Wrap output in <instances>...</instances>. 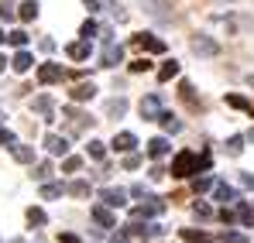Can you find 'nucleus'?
I'll return each mask as SVG.
<instances>
[{
	"label": "nucleus",
	"instance_id": "4be33fe9",
	"mask_svg": "<svg viewBox=\"0 0 254 243\" xmlns=\"http://www.w3.org/2000/svg\"><path fill=\"white\" fill-rule=\"evenodd\" d=\"M35 110H38V113H42L45 120H52V96H48V93H45V96H38V99H35Z\"/></svg>",
	"mask_w": 254,
	"mask_h": 243
},
{
	"label": "nucleus",
	"instance_id": "0eeeda50",
	"mask_svg": "<svg viewBox=\"0 0 254 243\" xmlns=\"http://www.w3.org/2000/svg\"><path fill=\"white\" fill-rule=\"evenodd\" d=\"M121 58H124V48L114 45V41H107V48H103V55H100V65H103V69H114V65H121Z\"/></svg>",
	"mask_w": 254,
	"mask_h": 243
},
{
	"label": "nucleus",
	"instance_id": "ea45409f",
	"mask_svg": "<svg viewBox=\"0 0 254 243\" xmlns=\"http://www.w3.org/2000/svg\"><path fill=\"white\" fill-rule=\"evenodd\" d=\"M151 69V62L148 58H137V62H130V72H148Z\"/></svg>",
	"mask_w": 254,
	"mask_h": 243
},
{
	"label": "nucleus",
	"instance_id": "393cba45",
	"mask_svg": "<svg viewBox=\"0 0 254 243\" xmlns=\"http://www.w3.org/2000/svg\"><path fill=\"white\" fill-rule=\"evenodd\" d=\"M192 189L196 192H206V189H216V182H213V175H196L192 178Z\"/></svg>",
	"mask_w": 254,
	"mask_h": 243
},
{
	"label": "nucleus",
	"instance_id": "4c0bfd02",
	"mask_svg": "<svg viewBox=\"0 0 254 243\" xmlns=\"http://www.w3.org/2000/svg\"><path fill=\"white\" fill-rule=\"evenodd\" d=\"M79 35H83V38H93V35H100V28H96V21H83V28H79Z\"/></svg>",
	"mask_w": 254,
	"mask_h": 243
},
{
	"label": "nucleus",
	"instance_id": "7c9ffc66",
	"mask_svg": "<svg viewBox=\"0 0 254 243\" xmlns=\"http://www.w3.org/2000/svg\"><path fill=\"white\" fill-rule=\"evenodd\" d=\"M179 96H182V99H186L189 106H196V93H192V82H182V86H179Z\"/></svg>",
	"mask_w": 254,
	"mask_h": 243
},
{
	"label": "nucleus",
	"instance_id": "2f4dec72",
	"mask_svg": "<svg viewBox=\"0 0 254 243\" xmlns=\"http://www.w3.org/2000/svg\"><path fill=\"white\" fill-rule=\"evenodd\" d=\"M241 151H244V137H230V141H227V154H230V158H237Z\"/></svg>",
	"mask_w": 254,
	"mask_h": 243
},
{
	"label": "nucleus",
	"instance_id": "423d86ee",
	"mask_svg": "<svg viewBox=\"0 0 254 243\" xmlns=\"http://www.w3.org/2000/svg\"><path fill=\"white\" fill-rule=\"evenodd\" d=\"M141 7L155 17V21H169L172 17V7H169V0H141Z\"/></svg>",
	"mask_w": 254,
	"mask_h": 243
},
{
	"label": "nucleus",
	"instance_id": "ddd939ff",
	"mask_svg": "<svg viewBox=\"0 0 254 243\" xmlns=\"http://www.w3.org/2000/svg\"><path fill=\"white\" fill-rule=\"evenodd\" d=\"M69 58H76V62H83V58H89V51H93V45H89V38H83V41H72L69 48Z\"/></svg>",
	"mask_w": 254,
	"mask_h": 243
},
{
	"label": "nucleus",
	"instance_id": "c756f323",
	"mask_svg": "<svg viewBox=\"0 0 254 243\" xmlns=\"http://www.w3.org/2000/svg\"><path fill=\"white\" fill-rule=\"evenodd\" d=\"M69 195L86 199V195H89V182H72V185H69Z\"/></svg>",
	"mask_w": 254,
	"mask_h": 243
},
{
	"label": "nucleus",
	"instance_id": "a18cd8bd",
	"mask_svg": "<svg viewBox=\"0 0 254 243\" xmlns=\"http://www.w3.org/2000/svg\"><path fill=\"white\" fill-rule=\"evenodd\" d=\"M0 17H3V21H14V7L3 3V7H0Z\"/></svg>",
	"mask_w": 254,
	"mask_h": 243
},
{
	"label": "nucleus",
	"instance_id": "603ef678",
	"mask_svg": "<svg viewBox=\"0 0 254 243\" xmlns=\"http://www.w3.org/2000/svg\"><path fill=\"white\" fill-rule=\"evenodd\" d=\"M248 141H254V130H251V134H248Z\"/></svg>",
	"mask_w": 254,
	"mask_h": 243
},
{
	"label": "nucleus",
	"instance_id": "5fc2aeb1",
	"mask_svg": "<svg viewBox=\"0 0 254 243\" xmlns=\"http://www.w3.org/2000/svg\"><path fill=\"white\" fill-rule=\"evenodd\" d=\"M10 243H24V240H10Z\"/></svg>",
	"mask_w": 254,
	"mask_h": 243
},
{
	"label": "nucleus",
	"instance_id": "e433bc0d",
	"mask_svg": "<svg viewBox=\"0 0 254 243\" xmlns=\"http://www.w3.org/2000/svg\"><path fill=\"white\" fill-rule=\"evenodd\" d=\"M103 154H107V144H100V141H89V158H96V161H100Z\"/></svg>",
	"mask_w": 254,
	"mask_h": 243
},
{
	"label": "nucleus",
	"instance_id": "4468645a",
	"mask_svg": "<svg viewBox=\"0 0 254 243\" xmlns=\"http://www.w3.org/2000/svg\"><path fill=\"white\" fill-rule=\"evenodd\" d=\"M134 41H137L144 51H155V55H158V51H165V41L155 38V35H134Z\"/></svg>",
	"mask_w": 254,
	"mask_h": 243
},
{
	"label": "nucleus",
	"instance_id": "79ce46f5",
	"mask_svg": "<svg viewBox=\"0 0 254 243\" xmlns=\"http://www.w3.org/2000/svg\"><path fill=\"white\" fill-rule=\"evenodd\" d=\"M220 219H223V223H234V219H241V216H237L234 209H227V205H223V209H220Z\"/></svg>",
	"mask_w": 254,
	"mask_h": 243
},
{
	"label": "nucleus",
	"instance_id": "de8ad7c7",
	"mask_svg": "<svg viewBox=\"0 0 254 243\" xmlns=\"http://www.w3.org/2000/svg\"><path fill=\"white\" fill-rule=\"evenodd\" d=\"M59 243H79V237H76V233H62V237H59Z\"/></svg>",
	"mask_w": 254,
	"mask_h": 243
},
{
	"label": "nucleus",
	"instance_id": "cd10ccee",
	"mask_svg": "<svg viewBox=\"0 0 254 243\" xmlns=\"http://www.w3.org/2000/svg\"><path fill=\"white\" fill-rule=\"evenodd\" d=\"M24 216H28V223H31V226H45V209H38V205H31Z\"/></svg>",
	"mask_w": 254,
	"mask_h": 243
},
{
	"label": "nucleus",
	"instance_id": "09e8293b",
	"mask_svg": "<svg viewBox=\"0 0 254 243\" xmlns=\"http://www.w3.org/2000/svg\"><path fill=\"white\" fill-rule=\"evenodd\" d=\"M241 182H244V185H248V189H254V175H244V178H241Z\"/></svg>",
	"mask_w": 254,
	"mask_h": 243
},
{
	"label": "nucleus",
	"instance_id": "3c124183",
	"mask_svg": "<svg viewBox=\"0 0 254 243\" xmlns=\"http://www.w3.org/2000/svg\"><path fill=\"white\" fill-rule=\"evenodd\" d=\"M3 41H7V35H3V31H0V45H3Z\"/></svg>",
	"mask_w": 254,
	"mask_h": 243
},
{
	"label": "nucleus",
	"instance_id": "f3484780",
	"mask_svg": "<svg viewBox=\"0 0 254 243\" xmlns=\"http://www.w3.org/2000/svg\"><path fill=\"white\" fill-rule=\"evenodd\" d=\"M31 65H35V58H31V51H24V48H21V51L14 55V62H10V69H14V72H28Z\"/></svg>",
	"mask_w": 254,
	"mask_h": 243
},
{
	"label": "nucleus",
	"instance_id": "aec40b11",
	"mask_svg": "<svg viewBox=\"0 0 254 243\" xmlns=\"http://www.w3.org/2000/svg\"><path fill=\"white\" fill-rule=\"evenodd\" d=\"M14 161H21V164H31V161H35V147L14 144Z\"/></svg>",
	"mask_w": 254,
	"mask_h": 243
},
{
	"label": "nucleus",
	"instance_id": "f03ea898",
	"mask_svg": "<svg viewBox=\"0 0 254 243\" xmlns=\"http://www.w3.org/2000/svg\"><path fill=\"white\" fill-rule=\"evenodd\" d=\"M165 212V202L155 199V195H144V205H134L130 209V219H148V216H162Z\"/></svg>",
	"mask_w": 254,
	"mask_h": 243
},
{
	"label": "nucleus",
	"instance_id": "37998d69",
	"mask_svg": "<svg viewBox=\"0 0 254 243\" xmlns=\"http://www.w3.org/2000/svg\"><path fill=\"white\" fill-rule=\"evenodd\" d=\"M223 243H248L244 233H223Z\"/></svg>",
	"mask_w": 254,
	"mask_h": 243
},
{
	"label": "nucleus",
	"instance_id": "c9c22d12",
	"mask_svg": "<svg viewBox=\"0 0 254 243\" xmlns=\"http://www.w3.org/2000/svg\"><path fill=\"white\" fill-rule=\"evenodd\" d=\"M7 41H10L14 48H24V45H28V35H24V31H10V35H7Z\"/></svg>",
	"mask_w": 254,
	"mask_h": 243
},
{
	"label": "nucleus",
	"instance_id": "f8f14e48",
	"mask_svg": "<svg viewBox=\"0 0 254 243\" xmlns=\"http://www.w3.org/2000/svg\"><path fill=\"white\" fill-rule=\"evenodd\" d=\"M144 151H148V158H155V161H158V158H165V154H169V141H165V137H151Z\"/></svg>",
	"mask_w": 254,
	"mask_h": 243
},
{
	"label": "nucleus",
	"instance_id": "20e7f679",
	"mask_svg": "<svg viewBox=\"0 0 254 243\" xmlns=\"http://www.w3.org/2000/svg\"><path fill=\"white\" fill-rule=\"evenodd\" d=\"M162 113H165V110H162V96L151 93V96L141 99V117H144V120H158Z\"/></svg>",
	"mask_w": 254,
	"mask_h": 243
},
{
	"label": "nucleus",
	"instance_id": "bb28decb",
	"mask_svg": "<svg viewBox=\"0 0 254 243\" xmlns=\"http://www.w3.org/2000/svg\"><path fill=\"white\" fill-rule=\"evenodd\" d=\"M158 123H162V127H165V130H169V134H179V130H182V123L175 120V117H172V113H162V117H158Z\"/></svg>",
	"mask_w": 254,
	"mask_h": 243
},
{
	"label": "nucleus",
	"instance_id": "864d4df0",
	"mask_svg": "<svg viewBox=\"0 0 254 243\" xmlns=\"http://www.w3.org/2000/svg\"><path fill=\"white\" fill-rule=\"evenodd\" d=\"M3 65H7V62H3V58H0V69H3Z\"/></svg>",
	"mask_w": 254,
	"mask_h": 243
},
{
	"label": "nucleus",
	"instance_id": "1a4fd4ad",
	"mask_svg": "<svg viewBox=\"0 0 254 243\" xmlns=\"http://www.w3.org/2000/svg\"><path fill=\"white\" fill-rule=\"evenodd\" d=\"M62 79V65H55V62H45V65H38V82L42 86H52V82Z\"/></svg>",
	"mask_w": 254,
	"mask_h": 243
},
{
	"label": "nucleus",
	"instance_id": "49530a36",
	"mask_svg": "<svg viewBox=\"0 0 254 243\" xmlns=\"http://www.w3.org/2000/svg\"><path fill=\"white\" fill-rule=\"evenodd\" d=\"M110 243H130V233H114Z\"/></svg>",
	"mask_w": 254,
	"mask_h": 243
},
{
	"label": "nucleus",
	"instance_id": "dca6fc26",
	"mask_svg": "<svg viewBox=\"0 0 254 243\" xmlns=\"http://www.w3.org/2000/svg\"><path fill=\"white\" fill-rule=\"evenodd\" d=\"M114 147H117V151H134V147H137V137H134L130 130H121V134L114 137Z\"/></svg>",
	"mask_w": 254,
	"mask_h": 243
},
{
	"label": "nucleus",
	"instance_id": "39448f33",
	"mask_svg": "<svg viewBox=\"0 0 254 243\" xmlns=\"http://www.w3.org/2000/svg\"><path fill=\"white\" fill-rule=\"evenodd\" d=\"M86 3H89V7H93V10H107V14H110V17H114V21H127L124 7H121V3H117V0H86Z\"/></svg>",
	"mask_w": 254,
	"mask_h": 243
},
{
	"label": "nucleus",
	"instance_id": "58836bf2",
	"mask_svg": "<svg viewBox=\"0 0 254 243\" xmlns=\"http://www.w3.org/2000/svg\"><path fill=\"white\" fill-rule=\"evenodd\" d=\"M62 168L72 175V171H79V168H83V158H65V164H62Z\"/></svg>",
	"mask_w": 254,
	"mask_h": 243
},
{
	"label": "nucleus",
	"instance_id": "6e6552de",
	"mask_svg": "<svg viewBox=\"0 0 254 243\" xmlns=\"http://www.w3.org/2000/svg\"><path fill=\"white\" fill-rule=\"evenodd\" d=\"M45 151H48V154H55V158H59V154L65 158V154H69V141H65V137H59V134H45Z\"/></svg>",
	"mask_w": 254,
	"mask_h": 243
},
{
	"label": "nucleus",
	"instance_id": "f704fd0d",
	"mask_svg": "<svg viewBox=\"0 0 254 243\" xmlns=\"http://www.w3.org/2000/svg\"><path fill=\"white\" fill-rule=\"evenodd\" d=\"M31 175H35L38 182H45V178L52 175V164H48V161H38V164H35V171H31Z\"/></svg>",
	"mask_w": 254,
	"mask_h": 243
},
{
	"label": "nucleus",
	"instance_id": "6ab92c4d",
	"mask_svg": "<svg viewBox=\"0 0 254 243\" xmlns=\"http://www.w3.org/2000/svg\"><path fill=\"white\" fill-rule=\"evenodd\" d=\"M38 10H42V7H38V0H24L17 17H21V21H35V17H38Z\"/></svg>",
	"mask_w": 254,
	"mask_h": 243
},
{
	"label": "nucleus",
	"instance_id": "a19ab883",
	"mask_svg": "<svg viewBox=\"0 0 254 243\" xmlns=\"http://www.w3.org/2000/svg\"><path fill=\"white\" fill-rule=\"evenodd\" d=\"M124 168H127V171L141 168V154H127V158H124Z\"/></svg>",
	"mask_w": 254,
	"mask_h": 243
},
{
	"label": "nucleus",
	"instance_id": "2eb2a0df",
	"mask_svg": "<svg viewBox=\"0 0 254 243\" xmlns=\"http://www.w3.org/2000/svg\"><path fill=\"white\" fill-rule=\"evenodd\" d=\"M93 219H96L100 226H107V230H110V226H117V216H114L107 205H93Z\"/></svg>",
	"mask_w": 254,
	"mask_h": 243
},
{
	"label": "nucleus",
	"instance_id": "f257e3e1",
	"mask_svg": "<svg viewBox=\"0 0 254 243\" xmlns=\"http://www.w3.org/2000/svg\"><path fill=\"white\" fill-rule=\"evenodd\" d=\"M210 168V151L196 154V151H182L172 158V178H189V175H199Z\"/></svg>",
	"mask_w": 254,
	"mask_h": 243
},
{
	"label": "nucleus",
	"instance_id": "8fccbe9b",
	"mask_svg": "<svg viewBox=\"0 0 254 243\" xmlns=\"http://www.w3.org/2000/svg\"><path fill=\"white\" fill-rule=\"evenodd\" d=\"M248 86H251V89H254V72H251V76H248Z\"/></svg>",
	"mask_w": 254,
	"mask_h": 243
},
{
	"label": "nucleus",
	"instance_id": "c03bdc74",
	"mask_svg": "<svg viewBox=\"0 0 254 243\" xmlns=\"http://www.w3.org/2000/svg\"><path fill=\"white\" fill-rule=\"evenodd\" d=\"M0 144H14V130H7V127H0Z\"/></svg>",
	"mask_w": 254,
	"mask_h": 243
},
{
	"label": "nucleus",
	"instance_id": "9b49d317",
	"mask_svg": "<svg viewBox=\"0 0 254 243\" xmlns=\"http://www.w3.org/2000/svg\"><path fill=\"white\" fill-rule=\"evenodd\" d=\"M69 96H72V103H86V99L96 96V86H93V82H79V86H72Z\"/></svg>",
	"mask_w": 254,
	"mask_h": 243
},
{
	"label": "nucleus",
	"instance_id": "473e14b6",
	"mask_svg": "<svg viewBox=\"0 0 254 243\" xmlns=\"http://www.w3.org/2000/svg\"><path fill=\"white\" fill-rule=\"evenodd\" d=\"M237 216H241V223L244 226H254V209L248 202H241V209H237Z\"/></svg>",
	"mask_w": 254,
	"mask_h": 243
},
{
	"label": "nucleus",
	"instance_id": "c85d7f7f",
	"mask_svg": "<svg viewBox=\"0 0 254 243\" xmlns=\"http://www.w3.org/2000/svg\"><path fill=\"white\" fill-rule=\"evenodd\" d=\"M62 192H65L62 185H52V182H45V185H42V199H59Z\"/></svg>",
	"mask_w": 254,
	"mask_h": 243
},
{
	"label": "nucleus",
	"instance_id": "a878e982",
	"mask_svg": "<svg viewBox=\"0 0 254 243\" xmlns=\"http://www.w3.org/2000/svg\"><path fill=\"white\" fill-rule=\"evenodd\" d=\"M182 240L186 243H210V237L203 230H182Z\"/></svg>",
	"mask_w": 254,
	"mask_h": 243
},
{
	"label": "nucleus",
	"instance_id": "72a5a7b5",
	"mask_svg": "<svg viewBox=\"0 0 254 243\" xmlns=\"http://www.w3.org/2000/svg\"><path fill=\"white\" fill-rule=\"evenodd\" d=\"M192 216H196V219H210L213 209H210L206 202H192Z\"/></svg>",
	"mask_w": 254,
	"mask_h": 243
},
{
	"label": "nucleus",
	"instance_id": "412c9836",
	"mask_svg": "<svg viewBox=\"0 0 254 243\" xmlns=\"http://www.w3.org/2000/svg\"><path fill=\"white\" fill-rule=\"evenodd\" d=\"M227 106L244 110V113H254V103H248V99H244V96H237V93H230V96H227Z\"/></svg>",
	"mask_w": 254,
	"mask_h": 243
},
{
	"label": "nucleus",
	"instance_id": "9d476101",
	"mask_svg": "<svg viewBox=\"0 0 254 243\" xmlns=\"http://www.w3.org/2000/svg\"><path fill=\"white\" fill-rule=\"evenodd\" d=\"M100 199L110 205V209H121V205L127 202V192H124V189H103V192H100Z\"/></svg>",
	"mask_w": 254,
	"mask_h": 243
},
{
	"label": "nucleus",
	"instance_id": "7ed1b4c3",
	"mask_svg": "<svg viewBox=\"0 0 254 243\" xmlns=\"http://www.w3.org/2000/svg\"><path fill=\"white\" fill-rule=\"evenodd\" d=\"M192 55H203V58L220 55V41L206 38V35H196V38H192Z\"/></svg>",
	"mask_w": 254,
	"mask_h": 243
},
{
	"label": "nucleus",
	"instance_id": "b1692460",
	"mask_svg": "<svg viewBox=\"0 0 254 243\" xmlns=\"http://www.w3.org/2000/svg\"><path fill=\"white\" fill-rule=\"evenodd\" d=\"M107 113H110V117H124L127 113V99L124 96H121V99H110V103H107Z\"/></svg>",
	"mask_w": 254,
	"mask_h": 243
},
{
	"label": "nucleus",
	"instance_id": "a211bd4d",
	"mask_svg": "<svg viewBox=\"0 0 254 243\" xmlns=\"http://www.w3.org/2000/svg\"><path fill=\"white\" fill-rule=\"evenodd\" d=\"M179 76V62L175 58H169V62H162V69H158V82H169Z\"/></svg>",
	"mask_w": 254,
	"mask_h": 243
},
{
	"label": "nucleus",
	"instance_id": "5701e85b",
	"mask_svg": "<svg viewBox=\"0 0 254 243\" xmlns=\"http://www.w3.org/2000/svg\"><path fill=\"white\" fill-rule=\"evenodd\" d=\"M234 199H237V192H234V189H230V185H223V182H220V185H216V202H234Z\"/></svg>",
	"mask_w": 254,
	"mask_h": 243
}]
</instances>
